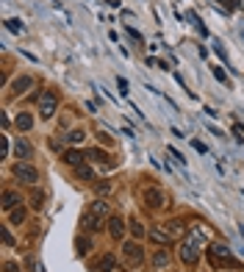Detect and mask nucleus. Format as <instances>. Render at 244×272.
<instances>
[{"label": "nucleus", "instance_id": "obj_1", "mask_svg": "<svg viewBox=\"0 0 244 272\" xmlns=\"http://www.w3.org/2000/svg\"><path fill=\"white\" fill-rule=\"evenodd\" d=\"M202 244H206V236L200 234V228H189V234L183 236V244H180V258H183V264L194 267V264L200 261Z\"/></svg>", "mask_w": 244, "mask_h": 272}, {"label": "nucleus", "instance_id": "obj_2", "mask_svg": "<svg viewBox=\"0 0 244 272\" xmlns=\"http://www.w3.org/2000/svg\"><path fill=\"white\" fill-rule=\"evenodd\" d=\"M108 217H111L108 203L103 200V197H97L94 203H89V208H86V214H84V230H100L106 225Z\"/></svg>", "mask_w": 244, "mask_h": 272}, {"label": "nucleus", "instance_id": "obj_3", "mask_svg": "<svg viewBox=\"0 0 244 272\" xmlns=\"http://www.w3.org/2000/svg\"><path fill=\"white\" fill-rule=\"evenodd\" d=\"M208 253H211L214 267H239V261L233 258V253H230V247L225 242H214L211 247H208Z\"/></svg>", "mask_w": 244, "mask_h": 272}, {"label": "nucleus", "instance_id": "obj_4", "mask_svg": "<svg viewBox=\"0 0 244 272\" xmlns=\"http://www.w3.org/2000/svg\"><path fill=\"white\" fill-rule=\"evenodd\" d=\"M11 172H14V178H17V181L28 183V186H36V183H39V169L33 167L31 161H17Z\"/></svg>", "mask_w": 244, "mask_h": 272}, {"label": "nucleus", "instance_id": "obj_5", "mask_svg": "<svg viewBox=\"0 0 244 272\" xmlns=\"http://www.w3.org/2000/svg\"><path fill=\"white\" fill-rule=\"evenodd\" d=\"M58 111V98L56 92H42L39 98V117L42 120H53V114Z\"/></svg>", "mask_w": 244, "mask_h": 272}, {"label": "nucleus", "instance_id": "obj_6", "mask_svg": "<svg viewBox=\"0 0 244 272\" xmlns=\"http://www.w3.org/2000/svg\"><path fill=\"white\" fill-rule=\"evenodd\" d=\"M122 256H125V261L133 264V267H139V264L145 261V250H141L139 242H125L122 244Z\"/></svg>", "mask_w": 244, "mask_h": 272}, {"label": "nucleus", "instance_id": "obj_7", "mask_svg": "<svg viewBox=\"0 0 244 272\" xmlns=\"http://www.w3.org/2000/svg\"><path fill=\"white\" fill-rule=\"evenodd\" d=\"M145 206L150 208V211H158V208H164V206H167V195L161 192L158 186L145 189Z\"/></svg>", "mask_w": 244, "mask_h": 272}, {"label": "nucleus", "instance_id": "obj_8", "mask_svg": "<svg viewBox=\"0 0 244 272\" xmlns=\"http://www.w3.org/2000/svg\"><path fill=\"white\" fill-rule=\"evenodd\" d=\"M161 228H164V230H167V234H169V236H172V239H183V236H186V234H189V228H186V225H183V222H180V220H167V222H161Z\"/></svg>", "mask_w": 244, "mask_h": 272}, {"label": "nucleus", "instance_id": "obj_9", "mask_svg": "<svg viewBox=\"0 0 244 272\" xmlns=\"http://www.w3.org/2000/svg\"><path fill=\"white\" fill-rule=\"evenodd\" d=\"M23 206V197H19V192H14V189H6L3 192V211H11V208Z\"/></svg>", "mask_w": 244, "mask_h": 272}, {"label": "nucleus", "instance_id": "obj_10", "mask_svg": "<svg viewBox=\"0 0 244 272\" xmlns=\"http://www.w3.org/2000/svg\"><path fill=\"white\" fill-rule=\"evenodd\" d=\"M14 156H17V159L19 161H28L31 159V156H33V147L28 145V142H25L23 139V136H19V139L14 142Z\"/></svg>", "mask_w": 244, "mask_h": 272}, {"label": "nucleus", "instance_id": "obj_11", "mask_svg": "<svg viewBox=\"0 0 244 272\" xmlns=\"http://www.w3.org/2000/svg\"><path fill=\"white\" fill-rule=\"evenodd\" d=\"M31 89H33V78L31 75H19L14 84H11V92H14V94H25Z\"/></svg>", "mask_w": 244, "mask_h": 272}, {"label": "nucleus", "instance_id": "obj_12", "mask_svg": "<svg viewBox=\"0 0 244 272\" xmlns=\"http://www.w3.org/2000/svg\"><path fill=\"white\" fill-rule=\"evenodd\" d=\"M147 236H150V239H153L155 244H169V242H172V236H169L161 225H153L150 230H147Z\"/></svg>", "mask_w": 244, "mask_h": 272}, {"label": "nucleus", "instance_id": "obj_13", "mask_svg": "<svg viewBox=\"0 0 244 272\" xmlns=\"http://www.w3.org/2000/svg\"><path fill=\"white\" fill-rule=\"evenodd\" d=\"M108 234H111L114 239H122V236H125V222H122L119 217H108Z\"/></svg>", "mask_w": 244, "mask_h": 272}, {"label": "nucleus", "instance_id": "obj_14", "mask_svg": "<svg viewBox=\"0 0 244 272\" xmlns=\"http://www.w3.org/2000/svg\"><path fill=\"white\" fill-rule=\"evenodd\" d=\"M14 125H17V131H31V128H33V117H31V114H25V111H19L17 120H14Z\"/></svg>", "mask_w": 244, "mask_h": 272}, {"label": "nucleus", "instance_id": "obj_15", "mask_svg": "<svg viewBox=\"0 0 244 272\" xmlns=\"http://www.w3.org/2000/svg\"><path fill=\"white\" fill-rule=\"evenodd\" d=\"M75 175H78L80 181H86V183L97 181V178H94V169H92L89 164H78V167H75Z\"/></svg>", "mask_w": 244, "mask_h": 272}, {"label": "nucleus", "instance_id": "obj_16", "mask_svg": "<svg viewBox=\"0 0 244 272\" xmlns=\"http://www.w3.org/2000/svg\"><path fill=\"white\" fill-rule=\"evenodd\" d=\"M169 267V256L164 250H155L153 253V269H167Z\"/></svg>", "mask_w": 244, "mask_h": 272}, {"label": "nucleus", "instance_id": "obj_17", "mask_svg": "<svg viewBox=\"0 0 244 272\" xmlns=\"http://www.w3.org/2000/svg\"><path fill=\"white\" fill-rule=\"evenodd\" d=\"M9 222H11V225H23V222H25V208L23 206L11 208V211H9Z\"/></svg>", "mask_w": 244, "mask_h": 272}, {"label": "nucleus", "instance_id": "obj_18", "mask_svg": "<svg viewBox=\"0 0 244 272\" xmlns=\"http://www.w3.org/2000/svg\"><path fill=\"white\" fill-rule=\"evenodd\" d=\"M94 269H100V272H114V256H111V253L103 256V258L97 261V267H94Z\"/></svg>", "mask_w": 244, "mask_h": 272}, {"label": "nucleus", "instance_id": "obj_19", "mask_svg": "<svg viewBox=\"0 0 244 272\" xmlns=\"http://www.w3.org/2000/svg\"><path fill=\"white\" fill-rule=\"evenodd\" d=\"M64 139H67V145H84V142H86V133H84V131H70Z\"/></svg>", "mask_w": 244, "mask_h": 272}, {"label": "nucleus", "instance_id": "obj_20", "mask_svg": "<svg viewBox=\"0 0 244 272\" xmlns=\"http://www.w3.org/2000/svg\"><path fill=\"white\" fill-rule=\"evenodd\" d=\"M6 28H9L11 33H25V23H23V20L11 17V20H6Z\"/></svg>", "mask_w": 244, "mask_h": 272}, {"label": "nucleus", "instance_id": "obj_21", "mask_svg": "<svg viewBox=\"0 0 244 272\" xmlns=\"http://www.w3.org/2000/svg\"><path fill=\"white\" fill-rule=\"evenodd\" d=\"M61 159H64V161H67V164L78 167V164H80V159H84V156H80L78 150H64V156H61Z\"/></svg>", "mask_w": 244, "mask_h": 272}, {"label": "nucleus", "instance_id": "obj_22", "mask_svg": "<svg viewBox=\"0 0 244 272\" xmlns=\"http://www.w3.org/2000/svg\"><path fill=\"white\" fill-rule=\"evenodd\" d=\"M94 192H97L100 197H103V195H111V183H108V181H97V183H94Z\"/></svg>", "mask_w": 244, "mask_h": 272}, {"label": "nucleus", "instance_id": "obj_23", "mask_svg": "<svg viewBox=\"0 0 244 272\" xmlns=\"http://www.w3.org/2000/svg\"><path fill=\"white\" fill-rule=\"evenodd\" d=\"M89 156H92V161H100V164H106V161H108V153L97 150V147H92V150H89Z\"/></svg>", "mask_w": 244, "mask_h": 272}, {"label": "nucleus", "instance_id": "obj_24", "mask_svg": "<svg viewBox=\"0 0 244 272\" xmlns=\"http://www.w3.org/2000/svg\"><path fill=\"white\" fill-rule=\"evenodd\" d=\"M211 70H214V78H216V81H219V84H225V81H228V75H225V70H222V67H219V64H214V67H211Z\"/></svg>", "mask_w": 244, "mask_h": 272}, {"label": "nucleus", "instance_id": "obj_25", "mask_svg": "<svg viewBox=\"0 0 244 272\" xmlns=\"http://www.w3.org/2000/svg\"><path fill=\"white\" fill-rule=\"evenodd\" d=\"M219 3H225V11H236V9H241V0H219Z\"/></svg>", "mask_w": 244, "mask_h": 272}, {"label": "nucleus", "instance_id": "obj_26", "mask_svg": "<svg viewBox=\"0 0 244 272\" xmlns=\"http://www.w3.org/2000/svg\"><path fill=\"white\" fill-rule=\"evenodd\" d=\"M214 53H216V56H219V59L228 64V53H225V47H222V42H214Z\"/></svg>", "mask_w": 244, "mask_h": 272}, {"label": "nucleus", "instance_id": "obj_27", "mask_svg": "<svg viewBox=\"0 0 244 272\" xmlns=\"http://www.w3.org/2000/svg\"><path fill=\"white\" fill-rule=\"evenodd\" d=\"M169 156H172V159L178 161L180 167H186V159H183V153H178V150H175V147H169Z\"/></svg>", "mask_w": 244, "mask_h": 272}, {"label": "nucleus", "instance_id": "obj_28", "mask_svg": "<svg viewBox=\"0 0 244 272\" xmlns=\"http://www.w3.org/2000/svg\"><path fill=\"white\" fill-rule=\"evenodd\" d=\"M3 242H6V247H14V236H11L9 228H3Z\"/></svg>", "mask_w": 244, "mask_h": 272}, {"label": "nucleus", "instance_id": "obj_29", "mask_svg": "<svg viewBox=\"0 0 244 272\" xmlns=\"http://www.w3.org/2000/svg\"><path fill=\"white\" fill-rule=\"evenodd\" d=\"M92 247H94V244H92L89 239H86V242H84V239H78V250H80V253H89Z\"/></svg>", "mask_w": 244, "mask_h": 272}, {"label": "nucleus", "instance_id": "obj_30", "mask_svg": "<svg viewBox=\"0 0 244 272\" xmlns=\"http://www.w3.org/2000/svg\"><path fill=\"white\" fill-rule=\"evenodd\" d=\"M233 136H236V139H239V142H244V128L239 125V122H236V125H233Z\"/></svg>", "mask_w": 244, "mask_h": 272}, {"label": "nucleus", "instance_id": "obj_31", "mask_svg": "<svg viewBox=\"0 0 244 272\" xmlns=\"http://www.w3.org/2000/svg\"><path fill=\"white\" fill-rule=\"evenodd\" d=\"M192 147H194V150H197V153H208V147H206V145H202V142H197V139H194V142H192Z\"/></svg>", "mask_w": 244, "mask_h": 272}, {"label": "nucleus", "instance_id": "obj_32", "mask_svg": "<svg viewBox=\"0 0 244 272\" xmlns=\"http://www.w3.org/2000/svg\"><path fill=\"white\" fill-rule=\"evenodd\" d=\"M117 86H119L122 94H128V81H125V78H117Z\"/></svg>", "mask_w": 244, "mask_h": 272}, {"label": "nucleus", "instance_id": "obj_33", "mask_svg": "<svg viewBox=\"0 0 244 272\" xmlns=\"http://www.w3.org/2000/svg\"><path fill=\"white\" fill-rule=\"evenodd\" d=\"M9 150H11V145H9V136H3V159H9Z\"/></svg>", "mask_w": 244, "mask_h": 272}, {"label": "nucleus", "instance_id": "obj_34", "mask_svg": "<svg viewBox=\"0 0 244 272\" xmlns=\"http://www.w3.org/2000/svg\"><path fill=\"white\" fill-rule=\"evenodd\" d=\"M33 272H45V267L42 264H33Z\"/></svg>", "mask_w": 244, "mask_h": 272}]
</instances>
